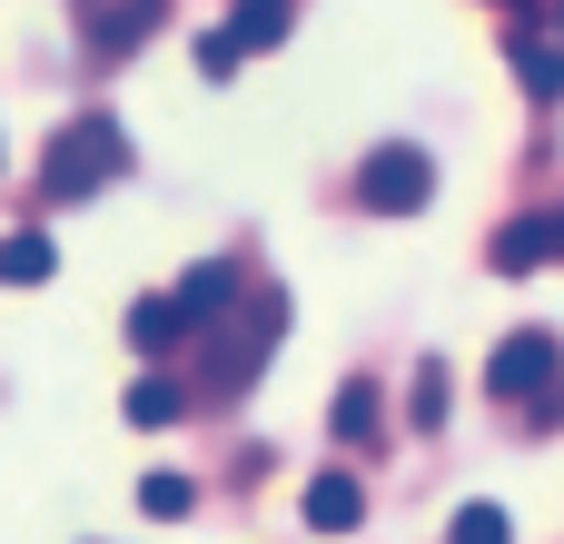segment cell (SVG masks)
<instances>
[{
  "instance_id": "1",
  "label": "cell",
  "mask_w": 564,
  "mask_h": 544,
  "mask_svg": "<svg viewBox=\"0 0 564 544\" xmlns=\"http://www.w3.org/2000/svg\"><path fill=\"white\" fill-rule=\"evenodd\" d=\"M129 168V139L109 129V119H69L50 149H40V188L50 198H89V188H109Z\"/></svg>"
},
{
  "instance_id": "4",
  "label": "cell",
  "mask_w": 564,
  "mask_h": 544,
  "mask_svg": "<svg viewBox=\"0 0 564 544\" xmlns=\"http://www.w3.org/2000/svg\"><path fill=\"white\" fill-rule=\"evenodd\" d=\"M357 198H367L377 218H406V208H426V198H436V159L397 139V149H377V159L357 168Z\"/></svg>"
},
{
  "instance_id": "8",
  "label": "cell",
  "mask_w": 564,
  "mask_h": 544,
  "mask_svg": "<svg viewBox=\"0 0 564 544\" xmlns=\"http://www.w3.org/2000/svg\"><path fill=\"white\" fill-rule=\"evenodd\" d=\"M218 40H228L238 59H248V50H278V40H288V0H238Z\"/></svg>"
},
{
  "instance_id": "7",
  "label": "cell",
  "mask_w": 564,
  "mask_h": 544,
  "mask_svg": "<svg viewBox=\"0 0 564 544\" xmlns=\"http://www.w3.org/2000/svg\"><path fill=\"white\" fill-rule=\"evenodd\" d=\"M159 10H169V0H119V10H109V20L89 30V50H99V59H129V50H139V40L159 30Z\"/></svg>"
},
{
  "instance_id": "16",
  "label": "cell",
  "mask_w": 564,
  "mask_h": 544,
  "mask_svg": "<svg viewBox=\"0 0 564 544\" xmlns=\"http://www.w3.org/2000/svg\"><path fill=\"white\" fill-rule=\"evenodd\" d=\"M139 505H149L159 525H178V515L198 505V486H188V476H149V486H139Z\"/></svg>"
},
{
  "instance_id": "18",
  "label": "cell",
  "mask_w": 564,
  "mask_h": 544,
  "mask_svg": "<svg viewBox=\"0 0 564 544\" xmlns=\"http://www.w3.org/2000/svg\"><path fill=\"white\" fill-rule=\"evenodd\" d=\"M555 30H564V0H555Z\"/></svg>"
},
{
  "instance_id": "10",
  "label": "cell",
  "mask_w": 564,
  "mask_h": 544,
  "mask_svg": "<svg viewBox=\"0 0 564 544\" xmlns=\"http://www.w3.org/2000/svg\"><path fill=\"white\" fill-rule=\"evenodd\" d=\"M327 426H337L347 446H377V387H367V377H347V387H337V406H327Z\"/></svg>"
},
{
  "instance_id": "9",
  "label": "cell",
  "mask_w": 564,
  "mask_h": 544,
  "mask_svg": "<svg viewBox=\"0 0 564 544\" xmlns=\"http://www.w3.org/2000/svg\"><path fill=\"white\" fill-rule=\"evenodd\" d=\"M555 258V218H516V228H496V268L506 278H525V268H545Z\"/></svg>"
},
{
  "instance_id": "11",
  "label": "cell",
  "mask_w": 564,
  "mask_h": 544,
  "mask_svg": "<svg viewBox=\"0 0 564 544\" xmlns=\"http://www.w3.org/2000/svg\"><path fill=\"white\" fill-rule=\"evenodd\" d=\"M50 268H59V248H50L40 228H20V238H0V278H10V287H40Z\"/></svg>"
},
{
  "instance_id": "15",
  "label": "cell",
  "mask_w": 564,
  "mask_h": 544,
  "mask_svg": "<svg viewBox=\"0 0 564 544\" xmlns=\"http://www.w3.org/2000/svg\"><path fill=\"white\" fill-rule=\"evenodd\" d=\"M446 544H516V525H506V505H466L446 525Z\"/></svg>"
},
{
  "instance_id": "19",
  "label": "cell",
  "mask_w": 564,
  "mask_h": 544,
  "mask_svg": "<svg viewBox=\"0 0 564 544\" xmlns=\"http://www.w3.org/2000/svg\"><path fill=\"white\" fill-rule=\"evenodd\" d=\"M555 248H564V218H555Z\"/></svg>"
},
{
  "instance_id": "14",
  "label": "cell",
  "mask_w": 564,
  "mask_h": 544,
  "mask_svg": "<svg viewBox=\"0 0 564 544\" xmlns=\"http://www.w3.org/2000/svg\"><path fill=\"white\" fill-rule=\"evenodd\" d=\"M506 50H516V69H525V89H535V99H564V50H545V40H525V30H516Z\"/></svg>"
},
{
  "instance_id": "6",
  "label": "cell",
  "mask_w": 564,
  "mask_h": 544,
  "mask_svg": "<svg viewBox=\"0 0 564 544\" xmlns=\"http://www.w3.org/2000/svg\"><path fill=\"white\" fill-rule=\"evenodd\" d=\"M307 525H317V535H357V525H367V486H357V476H317V486H307Z\"/></svg>"
},
{
  "instance_id": "3",
  "label": "cell",
  "mask_w": 564,
  "mask_h": 544,
  "mask_svg": "<svg viewBox=\"0 0 564 544\" xmlns=\"http://www.w3.org/2000/svg\"><path fill=\"white\" fill-rule=\"evenodd\" d=\"M564 377V347L555 327H516L506 347H496V367H486V387H496V406H545Z\"/></svg>"
},
{
  "instance_id": "13",
  "label": "cell",
  "mask_w": 564,
  "mask_h": 544,
  "mask_svg": "<svg viewBox=\"0 0 564 544\" xmlns=\"http://www.w3.org/2000/svg\"><path fill=\"white\" fill-rule=\"evenodd\" d=\"M178 416H188V387H169V377L129 387V426H178Z\"/></svg>"
},
{
  "instance_id": "5",
  "label": "cell",
  "mask_w": 564,
  "mask_h": 544,
  "mask_svg": "<svg viewBox=\"0 0 564 544\" xmlns=\"http://www.w3.org/2000/svg\"><path fill=\"white\" fill-rule=\"evenodd\" d=\"M228 297H238V268H228V258H198V268L169 287V307H178V327H188V337H198V327H218V317H228Z\"/></svg>"
},
{
  "instance_id": "20",
  "label": "cell",
  "mask_w": 564,
  "mask_h": 544,
  "mask_svg": "<svg viewBox=\"0 0 564 544\" xmlns=\"http://www.w3.org/2000/svg\"><path fill=\"white\" fill-rule=\"evenodd\" d=\"M506 10H516V0H506Z\"/></svg>"
},
{
  "instance_id": "2",
  "label": "cell",
  "mask_w": 564,
  "mask_h": 544,
  "mask_svg": "<svg viewBox=\"0 0 564 544\" xmlns=\"http://www.w3.org/2000/svg\"><path fill=\"white\" fill-rule=\"evenodd\" d=\"M278 327H288V307L278 297H258L238 327H218V347H208V367H198V396H238L258 367H268V347H278Z\"/></svg>"
},
{
  "instance_id": "12",
  "label": "cell",
  "mask_w": 564,
  "mask_h": 544,
  "mask_svg": "<svg viewBox=\"0 0 564 544\" xmlns=\"http://www.w3.org/2000/svg\"><path fill=\"white\" fill-rule=\"evenodd\" d=\"M178 337H188V327H178L169 297H139V307H129V347H139V357H159V347H178Z\"/></svg>"
},
{
  "instance_id": "17",
  "label": "cell",
  "mask_w": 564,
  "mask_h": 544,
  "mask_svg": "<svg viewBox=\"0 0 564 544\" xmlns=\"http://www.w3.org/2000/svg\"><path fill=\"white\" fill-rule=\"evenodd\" d=\"M446 396H456V377L426 357V367H416V426H446Z\"/></svg>"
}]
</instances>
